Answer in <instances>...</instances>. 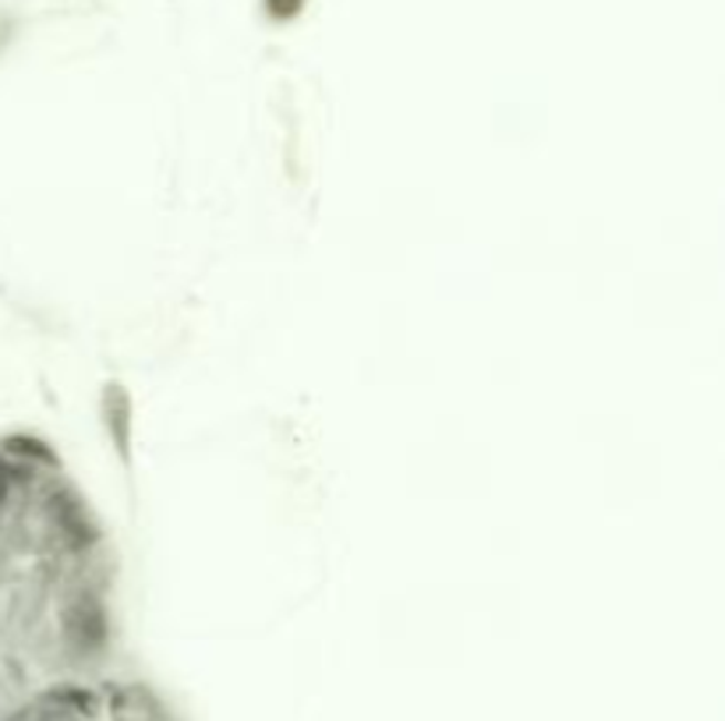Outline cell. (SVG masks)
<instances>
[{"instance_id": "cell-1", "label": "cell", "mask_w": 725, "mask_h": 721, "mask_svg": "<svg viewBox=\"0 0 725 721\" xmlns=\"http://www.w3.org/2000/svg\"><path fill=\"white\" fill-rule=\"evenodd\" d=\"M121 552L58 446L0 436V721L124 669Z\"/></svg>"}, {"instance_id": "cell-2", "label": "cell", "mask_w": 725, "mask_h": 721, "mask_svg": "<svg viewBox=\"0 0 725 721\" xmlns=\"http://www.w3.org/2000/svg\"><path fill=\"white\" fill-rule=\"evenodd\" d=\"M14 721H188L170 693L124 665L117 672L43 697Z\"/></svg>"}]
</instances>
